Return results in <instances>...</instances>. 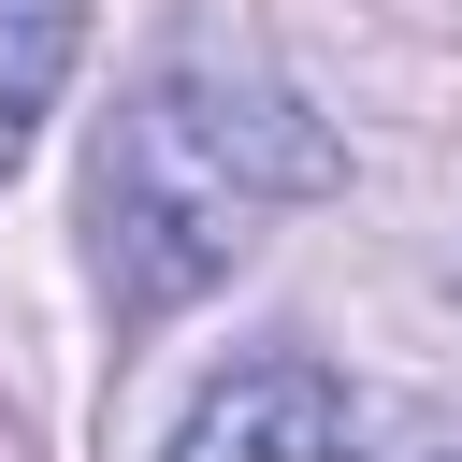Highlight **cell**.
<instances>
[{
    "label": "cell",
    "instance_id": "3",
    "mask_svg": "<svg viewBox=\"0 0 462 462\" xmlns=\"http://www.w3.org/2000/svg\"><path fill=\"white\" fill-rule=\"evenodd\" d=\"M72 58H87V0H0V173H14L29 130L58 116Z\"/></svg>",
    "mask_w": 462,
    "mask_h": 462
},
{
    "label": "cell",
    "instance_id": "2",
    "mask_svg": "<svg viewBox=\"0 0 462 462\" xmlns=\"http://www.w3.org/2000/svg\"><path fill=\"white\" fill-rule=\"evenodd\" d=\"M159 462H346V390H332L303 346L231 361V375L173 419V448H159Z\"/></svg>",
    "mask_w": 462,
    "mask_h": 462
},
{
    "label": "cell",
    "instance_id": "1",
    "mask_svg": "<svg viewBox=\"0 0 462 462\" xmlns=\"http://www.w3.org/2000/svg\"><path fill=\"white\" fill-rule=\"evenodd\" d=\"M318 188H346V144L318 130V101H303L289 72H260V58H231V43H173V58L116 101V130H101V159H87L101 303H116L130 332L173 318V303H202V289L260 245V217H274V202H318Z\"/></svg>",
    "mask_w": 462,
    "mask_h": 462
},
{
    "label": "cell",
    "instance_id": "4",
    "mask_svg": "<svg viewBox=\"0 0 462 462\" xmlns=\"http://www.w3.org/2000/svg\"><path fill=\"white\" fill-rule=\"evenodd\" d=\"M375 462H462V404H419V419H390V448Z\"/></svg>",
    "mask_w": 462,
    "mask_h": 462
}]
</instances>
